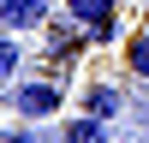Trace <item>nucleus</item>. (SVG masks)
<instances>
[{
    "mask_svg": "<svg viewBox=\"0 0 149 143\" xmlns=\"http://www.w3.org/2000/svg\"><path fill=\"white\" fill-rule=\"evenodd\" d=\"M60 83H42V78H30V83H12V107H18V119H48V113H60Z\"/></svg>",
    "mask_w": 149,
    "mask_h": 143,
    "instance_id": "1",
    "label": "nucleus"
},
{
    "mask_svg": "<svg viewBox=\"0 0 149 143\" xmlns=\"http://www.w3.org/2000/svg\"><path fill=\"white\" fill-rule=\"evenodd\" d=\"M48 18V0H0V30H36Z\"/></svg>",
    "mask_w": 149,
    "mask_h": 143,
    "instance_id": "2",
    "label": "nucleus"
},
{
    "mask_svg": "<svg viewBox=\"0 0 149 143\" xmlns=\"http://www.w3.org/2000/svg\"><path fill=\"white\" fill-rule=\"evenodd\" d=\"M119 0H66V18L84 24V30H95V24H113Z\"/></svg>",
    "mask_w": 149,
    "mask_h": 143,
    "instance_id": "3",
    "label": "nucleus"
},
{
    "mask_svg": "<svg viewBox=\"0 0 149 143\" xmlns=\"http://www.w3.org/2000/svg\"><path fill=\"white\" fill-rule=\"evenodd\" d=\"M66 143H113V131H107L102 113H78V119L66 125Z\"/></svg>",
    "mask_w": 149,
    "mask_h": 143,
    "instance_id": "4",
    "label": "nucleus"
},
{
    "mask_svg": "<svg viewBox=\"0 0 149 143\" xmlns=\"http://www.w3.org/2000/svg\"><path fill=\"white\" fill-rule=\"evenodd\" d=\"M119 107H125V95H119L113 83H90V90H84V113H102V119H113Z\"/></svg>",
    "mask_w": 149,
    "mask_h": 143,
    "instance_id": "5",
    "label": "nucleus"
},
{
    "mask_svg": "<svg viewBox=\"0 0 149 143\" xmlns=\"http://www.w3.org/2000/svg\"><path fill=\"white\" fill-rule=\"evenodd\" d=\"M125 66H131V78H143V83H149V30L125 42Z\"/></svg>",
    "mask_w": 149,
    "mask_h": 143,
    "instance_id": "6",
    "label": "nucleus"
},
{
    "mask_svg": "<svg viewBox=\"0 0 149 143\" xmlns=\"http://www.w3.org/2000/svg\"><path fill=\"white\" fill-rule=\"evenodd\" d=\"M18 66H24L18 36H12V30H0V78H18Z\"/></svg>",
    "mask_w": 149,
    "mask_h": 143,
    "instance_id": "7",
    "label": "nucleus"
},
{
    "mask_svg": "<svg viewBox=\"0 0 149 143\" xmlns=\"http://www.w3.org/2000/svg\"><path fill=\"white\" fill-rule=\"evenodd\" d=\"M0 143H36V131L30 125H12V131H0Z\"/></svg>",
    "mask_w": 149,
    "mask_h": 143,
    "instance_id": "8",
    "label": "nucleus"
},
{
    "mask_svg": "<svg viewBox=\"0 0 149 143\" xmlns=\"http://www.w3.org/2000/svg\"><path fill=\"white\" fill-rule=\"evenodd\" d=\"M60 143H66V137H60Z\"/></svg>",
    "mask_w": 149,
    "mask_h": 143,
    "instance_id": "9",
    "label": "nucleus"
}]
</instances>
